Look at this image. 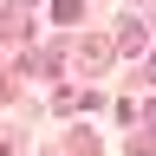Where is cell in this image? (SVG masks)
Segmentation results:
<instances>
[{
  "label": "cell",
  "instance_id": "1",
  "mask_svg": "<svg viewBox=\"0 0 156 156\" xmlns=\"http://www.w3.org/2000/svg\"><path fill=\"white\" fill-rule=\"evenodd\" d=\"M143 46H150V33L136 26V20H124V26H117V39H111V52H124V58H136Z\"/></svg>",
  "mask_w": 156,
  "mask_h": 156
},
{
  "label": "cell",
  "instance_id": "2",
  "mask_svg": "<svg viewBox=\"0 0 156 156\" xmlns=\"http://www.w3.org/2000/svg\"><path fill=\"white\" fill-rule=\"evenodd\" d=\"M104 58H111L104 39H85V46H78V65H85V72H104Z\"/></svg>",
  "mask_w": 156,
  "mask_h": 156
},
{
  "label": "cell",
  "instance_id": "3",
  "mask_svg": "<svg viewBox=\"0 0 156 156\" xmlns=\"http://www.w3.org/2000/svg\"><path fill=\"white\" fill-rule=\"evenodd\" d=\"M52 20H58V26H72V20H85V0H52Z\"/></svg>",
  "mask_w": 156,
  "mask_h": 156
},
{
  "label": "cell",
  "instance_id": "4",
  "mask_svg": "<svg viewBox=\"0 0 156 156\" xmlns=\"http://www.w3.org/2000/svg\"><path fill=\"white\" fill-rule=\"evenodd\" d=\"M143 117H150V124H156V104H143Z\"/></svg>",
  "mask_w": 156,
  "mask_h": 156
},
{
  "label": "cell",
  "instance_id": "5",
  "mask_svg": "<svg viewBox=\"0 0 156 156\" xmlns=\"http://www.w3.org/2000/svg\"><path fill=\"white\" fill-rule=\"evenodd\" d=\"M150 78H156V58H150Z\"/></svg>",
  "mask_w": 156,
  "mask_h": 156
}]
</instances>
